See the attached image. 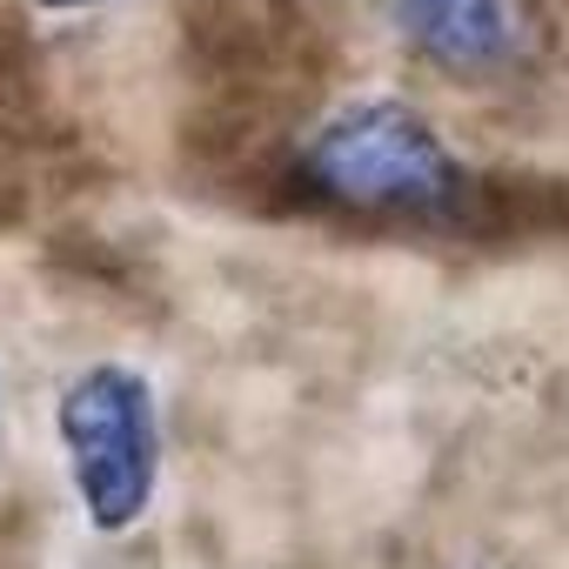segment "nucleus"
<instances>
[{"label": "nucleus", "mask_w": 569, "mask_h": 569, "mask_svg": "<svg viewBox=\"0 0 569 569\" xmlns=\"http://www.w3.org/2000/svg\"><path fill=\"white\" fill-rule=\"evenodd\" d=\"M302 181L356 214H449L462 201V161L442 128L402 94L342 101L302 148Z\"/></svg>", "instance_id": "f257e3e1"}, {"label": "nucleus", "mask_w": 569, "mask_h": 569, "mask_svg": "<svg viewBox=\"0 0 569 569\" xmlns=\"http://www.w3.org/2000/svg\"><path fill=\"white\" fill-rule=\"evenodd\" d=\"M54 436L81 516L101 536H128L161 489V396L134 362H88L54 402Z\"/></svg>", "instance_id": "f03ea898"}, {"label": "nucleus", "mask_w": 569, "mask_h": 569, "mask_svg": "<svg viewBox=\"0 0 569 569\" xmlns=\"http://www.w3.org/2000/svg\"><path fill=\"white\" fill-rule=\"evenodd\" d=\"M396 28L442 74H489L522 41V0H396Z\"/></svg>", "instance_id": "7ed1b4c3"}, {"label": "nucleus", "mask_w": 569, "mask_h": 569, "mask_svg": "<svg viewBox=\"0 0 569 569\" xmlns=\"http://www.w3.org/2000/svg\"><path fill=\"white\" fill-rule=\"evenodd\" d=\"M34 8H48V14H88V8H108V0H34Z\"/></svg>", "instance_id": "20e7f679"}, {"label": "nucleus", "mask_w": 569, "mask_h": 569, "mask_svg": "<svg viewBox=\"0 0 569 569\" xmlns=\"http://www.w3.org/2000/svg\"><path fill=\"white\" fill-rule=\"evenodd\" d=\"M0 449H8V402H0Z\"/></svg>", "instance_id": "39448f33"}]
</instances>
